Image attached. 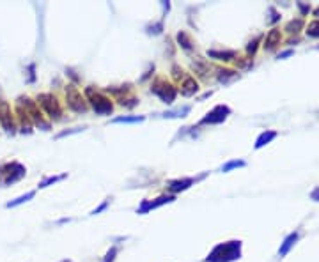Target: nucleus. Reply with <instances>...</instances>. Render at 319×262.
<instances>
[{
	"label": "nucleus",
	"mask_w": 319,
	"mask_h": 262,
	"mask_svg": "<svg viewBox=\"0 0 319 262\" xmlns=\"http://www.w3.org/2000/svg\"><path fill=\"white\" fill-rule=\"evenodd\" d=\"M298 8L301 9V13H303V15H307V13L310 11V8H307V6H303V4H298Z\"/></svg>",
	"instance_id": "473e14b6"
},
{
	"label": "nucleus",
	"mask_w": 319,
	"mask_h": 262,
	"mask_svg": "<svg viewBox=\"0 0 319 262\" xmlns=\"http://www.w3.org/2000/svg\"><path fill=\"white\" fill-rule=\"evenodd\" d=\"M115 255H117V246H112L110 250L106 251L105 258H103L101 262H114L115 260Z\"/></svg>",
	"instance_id": "cd10ccee"
},
{
	"label": "nucleus",
	"mask_w": 319,
	"mask_h": 262,
	"mask_svg": "<svg viewBox=\"0 0 319 262\" xmlns=\"http://www.w3.org/2000/svg\"><path fill=\"white\" fill-rule=\"evenodd\" d=\"M241 257V241H227L213 248L204 262H232Z\"/></svg>",
	"instance_id": "f257e3e1"
},
{
	"label": "nucleus",
	"mask_w": 319,
	"mask_h": 262,
	"mask_svg": "<svg viewBox=\"0 0 319 262\" xmlns=\"http://www.w3.org/2000/svg\"><path fill=\"white\" fill-rule=\"evenodd\" d=\"M301 27H303V22H301V20H296V22L292 20V22L287 23V31L289 32H298V29H301Z\"/></svg>",
	"instance_id": "bb28decb"
},
{
	"label": "nucleus",
	"mask_w": 319,
	"mask_h": 262,
	"mask_svg": "<svg viewBox=\"0 0 319 262\" xmlns=\"http://www.w3.org/2000/svg\"><path fill=\"white\" fill-rule=\"evenodd\" d=\"M310 197L314 198V200H317V202H319V188H317V190H314V191H312V195H310Z\"/></svg>",
	"instance_id": "72a5a7b5"
},
{
	"label": "nucleus",
	"mask_w": 319,
	"mask_h": 262,
	"mask_svg": "<svg viewBox=\"0 0 319 262\" xmlns=\"http://www.w3.org/2000/svg\"><path fill=\"white\" fill-rule=\"evenodd\" d=\"M176 39H178L179 46H181L183 50H192V48H194V41H192V38L188 36V32L179 31L178 36H176Z\"/></svg>",
	"instance_id": "6ab92c4d"
},
{
	"label": "nucleus",
	"mask_w": 319,
	"mask_h": 262,
	"mask_svg": "<svg viewBox=\"0 0 319 262\" xmlns=\"http://www.w3.org/2000/svg\"><path fill=\"white\" fill-rule=\"evenodd\" d=\"M110 202H112V198H106V200L103 202V204L99 205V207H96L94 211H91V214H92V216H96V214H99L101 211H105V209L108 207V205H110Z\"/></svg>",
	"instance_id": "c85d7f7f"
},
{
	"label": "nucleus",
	"mask_w": 319,
	"mask_h": 262,
	"mask_svg": "<svg viewBox=\"0 0 319 262\" xmlns=\"http://www.w3.org/2000/svg\"><path fill=\"white\" fill-rule=\"evenodd\" d=\"M38 107H41L52 121H59L61 119L62 115L61 105H59L57 98L53 94H50V92H43V94L38 96Z\"/></svg>",
	"instance_id": "20e7f679"
},
{
	"label": "nucleus",
	"mask_w": 319,
	"mask_h": 262,
	"mask_svg": "<svg viewBox=\"0 0 319 262\" xmlns=\"http://www.w3.org/2000/svg\"><path fill=\"white\" fill-rule=\"evenodd\" d=\"M147 32H149V34H154V36L162 34V32H164V22H158V23H152V25H149Z\"/></svg>",
	"instance_id": "a878e982"
},
{
	"label": "nucleus",
	"mask_w": 319,
	"mask_h": 262,
	"mask_svg": "<svg viewBox=\"0 0 319 262\" xmlns=\"http://www.w3.org/2000/svg\"><path fill=\"white\" fill-rule=\"evenodd\" d=\"M176 200V195H160V197L152 198V200H144L140 204V207L137 209L138 214H145L149 211H154V209L162 207L165 204H172Z\"/></svg>",
	"instance_id": "1a4fd4ad"
},
{
	"label": "nucleus",
	"mask_w": 319,
	"mask_h": 262,
	"mask_svg": "<svg viewBox=\"0 0 319 262\" xmlns=\"http://www.w3.org/2000/svg\"><path fill=\"white\" fill-rule=\"evenodd\" d=\"M68 177V174H61V175H50V177H45L41 182L38 184V188L39 190H45V188H48V186H52V184H55V182H61V181H64V179Z\"/></svg>",
	"instance_id": "aec40b11"
},
{
	"label": "nucleus",
	"mask_w": 319,
	"mask_h": 262,
	"mask_svg": "<svg viewBox=\"0 0 319 262\" xmlns=\"http://www.w3.org/2000/svg\"><path fill=\"white\" fill-rule=\"evenodd\" d=\"M255 50H257V39H255L254 43H250V45H248L247 52H248V54H252V55H254V54H255Z\"/></svg>",
	"instance_id": "2f4dec72"
},
{
	"label": "nucleus",
	"mask_w": 319,
	"mask_h": 262,
	"mask_svg": "<svg viewBox=\"0 0 319 262\" xmlns=\"http://www.w3.org/2000/svg\"><path fill=\"white\" fill-rule=\"evenodd\" d=\"M144 121H145L144 115H121V117L112 119L114 124H140Z\"/></svg>",
	"instance_id": "4468645a"
},
{
	"label": "nucleus",
	"mask_w": 319,
	"mask_h": 262,
	"mask_svg": "<svg viewBox=\"0 0 319 262\" xmlns=\"http://www.w3.org/2000/svg\"><path fill=\"white\" fill-rule=\"evenodd\" d=\"M151 92L154 96H158L164 103H167V105H172V103L176 101V98H178V91H176L174 85L162 80V78H158V80L151 85Z\"/></svg>",
	"instance_id": "423d86ee"
},
{
	"label": "nucleus",
	"mask_w": 319,
	"mask_h": 262,
	"mask_svg": "<svg viewBox=\"0 0 319 262\" xmlns=\"http://www.w3.org/2000/svg\"><path fill=\"white\" fill-rule=\"evenodd\" d=\"M85 128H75V129H68V131H62V133L57 135V138H64L68 137V135H73V133H80V131H84Z\"/></svg>",
	"instance_id": "c756f323"
},
{
	"label": "nucleus",
	"mask_w": 319,
	"mask_h": 262,
	"mask_svg": "<svg viewBox=\"0 0 319 262\" xmlns=\"http://www.w3.org/2000/svg\"><path fill=\"white\" fill-rule=\"evenodd\" d=\"M315 16H319V9H315V13H314Z\"/></svg>",
	"instance_id": "e433bc0d"
},
{
	"label": "nucleus",
	"mask_w": 319,
	"mask_h": 262,
	"mask_svg": "<svg viewBox=\"0 0 319 262\" xmlns=\"http://www.w3.org/2000/svg\"><path fill=\"white\" fill-rule=\"evenodd\" d=\"M298 237H300V234H298V232H292V234H289L287 237L284 239V243L280 244V248H278V255H280V257L287 255L289 250H291V248L294 246V243L298 241Z\"/></svg>",
	"instance_id": "ddd939ff"
},
{
	"label": "nucleus",
	"mask_w": 319,
	"mask_h": 262,
	"mask_svg": "<svg viewBox=\"0 0 319 262\" xmlns=\"http://www.w3.org/2000/svg\"><path fill=\"white\" fill-rule=\"evenodd\" d=\"M0 122H2V126H4V129L8 133H15L16 131L15 119H13L8 103H0Z\"/></svg>",
	"instance_id": "9d476101"
},
{
	"label": "nucleus",
	"mask_w": 319,
	"mask_h": 262,
	"mask_svg": "<svg viewBox=\"0 0 319 262\" xmlns=\"http://www.w3.org/2000/svg\"><path fill=\"white\" fill-rule=\"evenodd\" d=\"M197 91H199L197 80H195L194 76L186 75V78L183 80V84H181V94L183 96H192V94H195Z\"/></svg>",
	"instance_id": "f8f14e48"
},
{
	"label": "nucleus",
	"mask_w": 319,
	"mask_h": 262,
	"mask_svg": "<svg viewBox=\"0 0 319 262\" xmlns=\"http://www.w3.org/2000/svg\"><path fill=\"white\" fill-rule=\"evenodd\" d=\"M243 167H247V163H245L243 160H232V161H227L225 165H222V168H220V172H231V170H234V168H243Z\"/></svg>",
	"instance_id": "5701e85b"
},
{
	"label": "nucleus",
	"mask_w": 319,
	"mask_h": 262,
	"mask_svg": "<svg viewBox=\"0 0 319 262\" xmlns=\"http://www.w3.org/2000/svg\"><path fill=\"white\" fill-rule=\"evenodd\" d=\"M231 115V108L227 105H217L211 112L204 115L199 122V126H208V124H222L225 119Z\"/></svg>",
	"instance_id": "6e6552de"
},
{
	"label": "nucleus",
	"mask_w": 319,
	"mask_h": 262,
	"mask_svg": "<svg viewBox=\"0 0 319 262\" xmlns=\"http://www.w3.org/2000/svg\"><path fill=\"white\" fill-rule=\"evenodd\" d=\"M20 107H25V112L27 115L31 117V121L34 122L36 126H39V128H43L45 131H48L50 129V122L45 121V115H43V112L38 108V103H34L32 99L29 98H20Z\"/></svg>",
	"instance_id": "39448f33"
},
{
	"label": "nucleus",
	"mask_w": 319,
	"mask_h": 262,
	"mask_svg": "<svg viewBox=\"0 0 319 262\" xmlns=\"http://www.w3.org/2000/svg\"><path fill=\"white\" fill-rule=\"evenodd\" d=\"M289 55H292L291 50H287V52H284V54H280V55H278V59H285V57H289Z\"/></svg>",
	"instance_id": "f704fd0d"
},
{
	"label": "nucleus",
	"mask_w": 319,
	"mask_h": 262,
	"mask_svg": "<svg viewBox=\"0 0 319 262\" xmlns=\"http://www.w3.org/2000/svg\"><path fill=\"white\" fill-rule=\"evenodd\" d=\"M85 98H87L89 105L98 115H110L114 112V105L103 92L96 91L94 87H85Z\"/></svg>",
	"instance_id": "f03ea898"
},
{
	"label": "nucleus",
	"mask_w": 319,
	"mask_h": 262,
	"mask_svg": "<svg viewBox=\"0 0 319 262\" xmlns=\"http://www.w3.org/2000/svg\"><path fill=\"white\" fill-rule=\"evenodd\" d=\"M61 262H73V260H69V258H64V260H61Z\"/></svg>",
	"instance_id": "c9c22d12"
},
{
	"label": "nucleus",
	"mask_w": 319,
	"mask_h": 262,
	"mask_svg": "<svg viewBox=\"0 0 319 262\" xmlns=\"http://www.w3.org/2000/svg\"><path fill=\"white\" fill-rule=\"evenodd\" d=\"M280 43V31H277V29H273V31L268 32V36H266L264 39V48L266 50H273L275 46Z\"/></svg>",
	"instance_id": "f3484780"
},
{
	"label": "nucleus",
	"mask_w": 319,
	"mask_h": 262,
	"mask_svg": "<svg viewBox=\"0 0 319 262\" xmlns=\"http://www.w3.org/2000/svg\"><path fill=\"white\" fill-rule=\"evenodd\" d=\"M307 36H308V38H319V20H315V22L308 23Z\"/></svg>",
	"instance_id": "393cba45"
},
{
	"label": "nucleus",
	"mask_w": 319,
	"mask_h": 262,
	"mask_svg": "<svg viewBox=\"0 0 319 262\" xmlns=\"http://www.w3.org/2000/svg\"><path fill=\"white\" fill-rule=\"evenodd\" d=\"M34 197H36V191H29V193H25V195H22V197L15 198V200L8 202V204H6V207H8V209L18 207V205H22V204H25V202L32 200V198H34Z\"/></svg>",
	"instance_id": "4be33fe9"
},
{
	"label": "nucleus",
	"mask_w": 319,
	"mask_h": 262,
	"mask_svg": "<svg viewBox=\"0 0 319 262\" xmlns=\"http://www.w3.org/2000/svg\"><path fill=\"white\" fill-rule=\"evenodd\" d=\"M273 138H277V131H271V129H266V131H262V133L257 137V140H255V149L264 147V145L270 144Z\"/></svg>",
	"instance_id": "dca6fc26"
},
{
	"label": "nucleus",
	"mask_w": 319,
	"mask_h": 262,
	"mask_svg": "<svg viewBox=\"0 0 319 262\" xmlns=\"http://www.w3.org/2000/svg\"><path fill=\"white\" fill-rule=\"evenodd\" d=\"M172 73H174V76L178 78V80H181V78L185 80L186 78V75H183V69L179 68V66H172Z\"/></svg>",
	"instance_id": "7c9ffc66"
},
{
	"label": "nucleus",
	"mask_w": 319,
	"mask_h": 262,
	"mask_svg": "<svg viewBox=\"0 0 319 262\" xmlns=\"http://www.w3.org/2000/svg\"><path fill=\"white\" fill-rule=\"evenodd\" d=\"M190 114V107H183V108H176V110H169L165 114H162L164 119H179V117H186Z\"/></svg>",
	"instance_id": "412c9836"
},
{
	"label": "nucleus",
	"mask_w": 319,
	"mask_h": 262,
	"mask_svg": "<svg viewBox=\"0 0 319 262\" xmlns=\"http://www.w3.org/2000/svg\"><path fill=\"white\" fill-rule=\"evenodd\" d=\"M194 182H197V179H194V177L174 179V181H171L167 184V190L171 191L172 195H176V193H179V191H186L192 184H194Z\"/></svg>",
	"instance_id": "9b49d317"
},
{
	"label": "nucleus",
	"mask_w": 319,
	"mask_h": 262,
	"mask_svg": "<svg viewBox=\"0 0 319 262\" xmlns=\"http://www.w3.org/2000/svg\"><path fill=\"white\" fill-rule=\"evenodd\" d=\"M236 78H238V73L232 71V69H220V71H218V75H217V80L220 82V84H224V85L231 84V82L236 80Z\"/></svg>",
	"instance_id": "a211bd4d"
},
{
	"label": "nucleus",
	"mask_w": 319,
	"mask_h": 262,
	"mask_svg": "<svg viewBox=\"0 0 319 262\" xmlns=\"http://www.w3.org/2000/svg\"><path fill=\"white\" fill-rule=\"evenodd\" d=\"M27 174V168L23 167L18 161H9V163H4L0 167V186H11L15 182L22 181Z\"/></svg>",
	"instance_id": "7ed1b4c3"
},
{
	"label": "nucleus",
	"mask_w": 319,
	"mask_h": 262,
	"mask_svg": "<svg viewBox=\"0 0 319 262\" xmlns=\"http://www.w3.org/2000/svg\"><path fill=\"white\" fill-rule=\"evenodd\" d=\"M209 59H217V61H232L236 57V52L229 50V52H222V50H208Z\"/></svg>",
	"instance_id": "2eb2a0df"
},
{
	"label": "nucleus",
	"mask_w": 319,
	"mask_h": 262,
	"mask_svg": "<svg viewBox=\"0 0 319 262\" xmlns=\"http://www.w3.org/2000/svg\"><path fill=\"white\" fill-rule=\"evenodd\" d=\"M66 101H68V107L76 114H85L87 112L85 99L82 98L80 91L73 84H68V87H66Z\"/></svg>",
	"instance_id": "0eeeda50"
},
{
	"label": "nucleus",
	"mask_w": 319,
	"mask_h": 262,
	"mask_svg": "<svg viewBox=\"0 0 319 262\" xmlns=\"http://www.w3.org/2000/svg\"><path fill=\"white\" fill-rule=\"evenodd\" d=\"M119 105L121 107H126V108H133L138 105V98H135V96H128V98H119Z\"/></svg>",
	"instance_id": "b1692460"
}]
</instances>
